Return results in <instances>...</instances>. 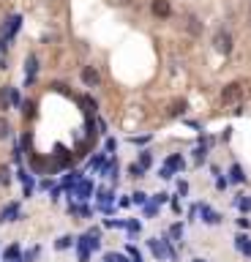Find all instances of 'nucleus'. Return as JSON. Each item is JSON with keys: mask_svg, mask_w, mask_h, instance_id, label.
<instances>
[{"mask_svg": "<svg viewBox=\"0 0 251 262\" xmlns=\"http://www.w3.org/2000/svg\"><path fill=\"white\" fill-rule=\"evenodd\" d=\"M147 246H150V251H153L156 257H159V260H175V251H172V246H164V243L159 241V238H150V241H147Z\"/></svg>", "mask_w": 251, "mask_h": 262, "instance_id": "2", "label": "nucleus"}, {"mask_svg": "<svg viewBox=\"0 0 251 262\" xmlns=\"http://www.w3.org/2000/svg\"><path fill=\"white\" fill-rule=\"evenodd\" d=\"M153 14L159 17V19H167L169 14H172V6H169V0H153Z\"/></svg>", "mask_w": 251, "mask_h": 262, "instance_id": "5", "label": "nucleus"}, {"mask_svg": "<svg viewBox=\"0 0 251 262\" xmlns=\"http://www.w3.org/2000/svg\"><path fill=\"white\" fill-rule=\"evenodd\" d=\"M8 134H11V126H8L6 117H0V139H6Z\"/></svg>", "mask_w": 251, "mask_h": 262, "instance_id": "15", "label": "nucleus"}, {"mask_svg": "<svg viewBox=\"0 0 251 262\" xmlns=\"http://www.w3.org/2000/svg\"><path fill=\"white\" fill-rule=\"evenodd\" d=\"M202 221H205V224H218L221 216H218L216 210H210V207H202Z\"/></svg>", "mask_w": 251, "mask_h": 262, "instance_id": "9", "label": "nucleus"}, {"mask_svg": "<svg viewBox=\"0 0 251 262\" xmlns=\"http://www.w3.org/2000/svg\"><path fill=\"white\" fill-rule=\"evenodd\" d=\"M69 246H71V238H69V235H63V238H57V241H55L57 251H63V248H69Z\"/></svg>", "mask_w": 251, "mask_h": 262, "instance_id": "16", "label": "nucleus"}, {"mask_svg": "<svg viewBox=\"0 0 251 262\" xmlns=\"http://www.w3.org/2000/svg\"><path fill=\"white\" fill-rule=\"evenodd\" d=\"M186 30L191 36H199V33H202V22L197 19V17H188V19H186Z\"/></svg>", "mask_w": 251, "mask_h": 262, "instance_id": "7", "label": "nucleus"}, {"mask_svg": "<svg viewBox=\"0 0 251 262\" xmlns=\"http://www.w3.org/2000/svg\"><path fill=\"white\" fill-rule=\"evenodd\" d=\"M6 260L8 262H19L22 260V251H19V246H17V243H11V246L6 248Z\"/></svg>", "mask_w": 251, "mask_h": 262, "instance_id": "10", "label": "nucleus"}, {"mask_svg": "<svg viewBox=\"0 0 251 262\" xmlns=\"http://www.w3.org/2000/svg\"><path fill=\"white\" fill-rule=\"evenodd\" d=\"M140 164H142V167H150V164H153V156H150L147 150H142V153H140Z\"/></svg>", "mask_w": 251, "mask_h": 262, "instance_id": "19", "label": "nucleus"}, {"mask_svg": "<svg viewBox=\"0 0 251 262\" xmlns=\"http://www.w3.org/2000/svg\"><path fill=\"white\" fill-rule=\"evenodd\" d=\"M230 180H232V183H243V180H246L243 169H240L237 164H232V167H230Z\"/></svg>", "mask_w": 251, "mask_h": 262, "instance_id": "11", "label": "nucleus"}, {"mask_svg": "<svg viewBox=\"0 0 251 262\" xmlns=\"http://www.w3.org/2000/svg\"><path fill=\"white\" fill-rule=\"evenodd\" d=\"M235 246L240 248V251H243L246 257H251V241L246 238V235H237V238H235Z\"/></svg>", "mask_w": 251, "mask_h": 262, "instance_id": "8", "label": "nucleus"}, {"mask_svg": "<svg viewBox=\"0 0 251 262\" xmlns=\"http://www.w3.org/2000/svg\"><path fill=\"white\" fill-rule=\"evenodd\" d=\"M237 207H240L243 213H249V210H251V197H249V194H237Z\"/></svg>", "mask_w": 251, "mask_h": 262, "instance_id": "12", "label": "nucleus"}, {"mask_svg": "<svg viewBox=\"0 0 251 262\" xmlns=\"http://www.w3.org/2000/svg\"><path fill=\"white\" fill-rule=\"evenodd\" d=\"M183 110H186V101L183 98H178V101L169 107V117H178V115H183Z\"/></svg>", "mask_w": 251, "mask_h": 262, "instance_id": "13", "label": "nucleus"}, {"mask_svg": "<svg viewBox=\"0 0 251 262\" xmlns=\"http://www.w3.org/2000/svg\"><path fill=\"white\" fill-rule=\"evenodd\" d=\"M17 216H19V202H11V205H6V210L0 213V221H17Z\"/></svg>", "mask_w": 251, "mask_h": 262, "instance_id": "6", "label": "nucleus"}, {"mask_svg": "<svg viewBox=\"0 0 251 262\" xmlns=\"http://www.w3.org/2000/svg\"><path fill=\"white\" fill-rule=\"evenodd\" d=\"M180 232H183V227H180V224H175V227L169 229V235H172L175 241H178V238H180Z\"/></svg>", "mask_w": 251, "mask_h": 262, "instance_id": "22", "label": "nucleus"}, {"mask_svg": "<svg viewBox=\"0 0 251 262\" xmlns=\"http://www.w3.org/2000/svg\"><path fill=\"white\" fill-rule=\"evenodd\" d=\"M128 172H131L134 178H145V169H142V164H134L131 169H128Z\"/></svg>", "mask_w": 251, "mask_h": 262, "instance_id": "20", "label": "nucleus"}, {"mask_svg": "<svg viewBox=\"0 0 251 262\" xmlns=\"http://www.w3.org/2000/svg\"><path fill=\"white\" fill-rule=\"evenodd\" d=\"M240 98H243V85L240 82H230L221 90V101L224 104H237Z\"/></svg>", "mask_w": 251, "mask_h": 262, "instance_id": "1", "label": "nucleus"}, {"mask_svg": "<svg viewBox=\"0 0 251 262\" xmlns=\"http://www.w3.org/2000/svg\"><path fill=\"white\" fill-rule=\"evenodd\" d=\"M107 260H109V262H128L123 254H107Z\"/></svg>", "mask_w": 251, "mask_h": 262, "instance_id": "23", "label": "nucleus"}, {"mask_svg": "<svg viewBox=\"0 0 251 262\" xmlns=\"http://www.w3.org/2000/svg\"><path fill=\"white\" fill-rule=\"evenodd\" d=\"M194 262H205V260H194Z\"/></svg>", "mask_w": 251, "mask_h": 262, "instance_id": "26", "label": "nucleus"}, {"mask_svg": "<svg viewBox=\"0 0 251 262\" xmlns=\"http://www.w3.org/2000/svg\"><path fill=\"white\" fill-rule=\"evenodd\" d=\"M33 74H36V55L28 57V82H33Z\"/></svg>", "mask_w": 251, "mask_h": 262, "instance_id": "17", "label": "nucleus"}, {"mask_svg": "<svg viewBox=\"0 0 251 262\" xmlns=\"http://www.w3.org/2000/svg\"><path fill=\"white\" fill-rule=\"evenodd\" d=\"M159 213V207H156V202L153 205H145V216H156Z\"/></svg>", "mask_w": 251, "mask_h": 262, "instance_id": "24", "label": "nucleus"}, {"mask_svg": "<svg viewBox=\"0 0 251 262\" xmlns=\"http://www.w3.org/2000/svg\"><path fill=\"white\" fill-rule=\"evenodd\" d=\"M90 180H82V183H79L77 186V194H79V200H85V197H88V194H90Z\"/></svg>", "mask_w": 251, "mask_h": 262, "instance_id": "14", "label": "nucleus"}, {"mask_svg": "<svg viewBox=\"0 0 251 262\" xmlns=\"http://www.w3.org/2000/svg\"><path fill=\"white\" fill-rule=\"evenodd\" d=\"M11 183V175H8V167H0V186H8Z\"/></svg>", "mask_w": 251, "mask_h": 262, "instance_id": "18", "label": "nucleus"}, {"mask_svg": "<svg viewBox=\"0 0 251 262\" xmlns=\"http://www.w3.org/2000/svg\"><path fill=\"white\" fill-rule=\"evenodd\" d=\"M134 202H137V205H145V202H147V194L137 191V194H134Z\"/></svg>", "mask_w": 251, "mask_h": 262, "instance_id": "21", "label": "nucleus"}, {"mask_svg": "<svg viewBox=\"0 0 251 262\" xmlns=\"http://www.w3.org/2000/svg\"><path fill=\"white\" fill-rule=\"evenodd\" d=\"M82 79L88 88H98V85H101V76H98V71L93 69V66H82Z\"/></svg>", "mask_w": 251, "mask_h": 262, "instance_id": "4", "label": "nucleus"}, {"mask_svg": "<svg viewBox=\"0 0 251 262\" xmlns=\"http://www.w3.org/2000/svg\"><path fill=\"white\" fill-rule=\"evenodd\" d=\"M213 47H216V52H221V55H230V52H232V36L227 33V30L216 33V38H213Z\"/></svg>", "mask_w": 251, "mask_h": 262, "instance_id": "3", "label": "nucleus"}, {"mask_svg": "<svg viewBox=\"0 0 251 262\" xmlns=\"http://www.w3.org/2000/svg\"><path fill=\"white\" fill-rule=\"evenodd\" d=\"M0 104H3V107L8 104V88H3V90H0Z\"/></svg>", "mask_w": 251, "mask_h": 262, "instance_id": "25", "label": "nucleus"}]
</instances>
